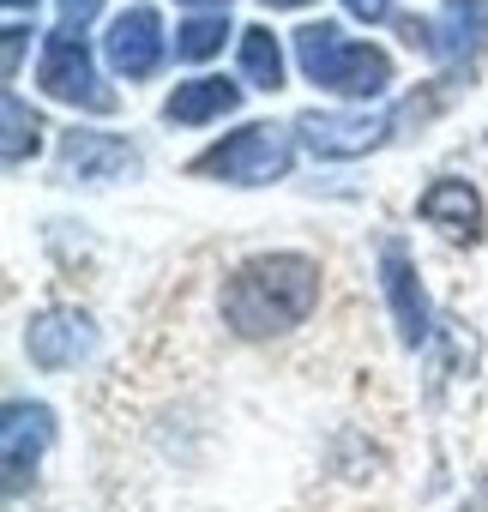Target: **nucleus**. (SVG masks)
Returning <instances> with one entry per match:
<instances>
[{
	"instance_id": "f257e3e1",
	"label": "nucleus",
	"mask_w": 488,
	"mask_h": 512,
	"mask_svg": "<svg viewBox=\"0 0 488 512\" xmlns=\"http://www.w3.org/2000/svg\"><path fill=\"white\" fill-rule=\"evenodd\" d=\"M320 302V266L308 253H260L223 284V320L235 338H278Z\"/></svg>"
},
{
	"instance_id": "f03ea898",
	"label": "nucleus",
	"mask_w": 488,
	"mask_h": 512,
	"mask_svg": "<svg viewBox=\"0 0 488 512\" xmlns=\"http://www.w3.org/2000/svg\"><path fill=\"white\" fill-rule=\"evenodd\" d=\"M296 61L320 91H338V97H386L392 85V55L374 43H350L338 25H302Z\"/></svg>"
},
{
	"instance_id": "7ed1b4c3",
	"label": "nucleus",
	"mask_w": 488,
	"mask_h": 512,
	"mask_svg": "<svg viewBox=\"0 0 488 512\" xmlns=\"http://www.w3.org/2000/svg\"><path fill=\"white\" fill-rule=\"evenodd\" d=\"M290 133L284 127H241V133H229L223 145H211V151H199L193 157V175H223V181H235V187H266V181H284V169H290Z\"/></svg>"
},
{
	"instance_id": "20e7f679",
	"label": "nucleus",
	"mask_w": 488,
	"mask_h": 512,
	"mask_svg": "<svg viewBox=\"0 0 488 512\" xmlns=\"http://www.w3.org/2000/svg\"><path fill=\"white\" fill-rule=\"evenodd\" d=\"M37 85L55 97V103H73V109H91V115H109L115 109V91L103 85V73L91 67V49L79 31H55L43 43V67H37Z\"/></svg>"
},
{
	"instance_id": "39448f33",
	"label": "nucleus",
	"mask_w": 488,
	"mask_h": 512,
	"mask_svg": "<svg viewBox=\"0 0 488 512\" xmlns=\"http://www.w3.org/2000/svg\"><path fill=\"white\" fill-rule=\"evenodd\" d=\"M392 127H398V115H320V109H308V115L296 121V133H302V145H308L314 157H362V151H374Z\"/></svg>"
},
{
	"instance_id": "423d86ee",
	"label": "nucleus",
	"mask_w": 488,
	"mask_h": 512,
	"mask_svg": "<svg viewBox=\"0 0 488 512\" xmlns=\"http://www.w3.org/2000/svg\"><path fill=\"white\" fill-rule=\"evenodd\" d=\"M91 350H97V326H91L85 314H73V308H55V314L31 320V332H25V356H31L37 368H49V374L85 362Z\"/></svg>"
},
{
	"instance_id": "0eeeda50",
	"label": "nucleus",
	"mask_w": 488,
	"mask_h": 512,
	"mask_svg": "<svg viewBox=\"0 0 488 512\" xmlns=\"http://www.w3.org/2000/svg\"><path fill=\"white\" fill-rule=\"evenodd\" d=\"M55 440V410L49 404H7V422H0V452H7V494L25 488V476L37 470V458Z\"/></svg>"
},
{
	"instance_id": "6e6552de",
	"label": "nucleus",
	"mask_w": 488,
	"mask_h": 512,
	"mask_svg": "<svg viewBox=\"0 0 488 512\" xmlns=\"http://www.w3.org/2000/svg\"><path fill=\"white\" fill-rule=\"evenodd\" d=\"M103 49H109V67H115L121 79H151L157 61H163V19H157L151 7H133V13H121V19L109 25Z\"/></svg>"
},
{
	"instance_id": "1a4fd4ad",
	"label": "nucleus",
	"mask_w": 488,
	"mask_h": 512,
	"mask_svg": "<svg viewBox=\"0 0 488 512\" xmlns=\"http://www.w3.org/2000/svg\"><path fill=\"white\" fill-rule=\"evenodd\" d=\"M380 284H386V302H392L398 338L416 350V344L428 338L434 314H428V296H422V284H416V266H410V253H404L398 241H386V247H380Z\"/></svg>"
},
{
	"instance_id": "9d476101",
	"label": "nucleus",
	"mask_w": 488,
	"mask_h": 512,
	"mask_svg": "<svg viewBox=\"0 0 488 512\" xmlns=\"http://www.w3.org/2000/svg\"><path fill=\"white\" fill-rule=\"evenodd\" d=\"M61 175H79V181H127L139 175V151L115 133H67L61 139Z\"/></svg>"
},
{
	"instance_id": "9b49d317",
	"label": "nucleus",
	"mask_w": 488,
	"mask_h": 512,
	"mask_svg": "<svg viewBox=\"0 0 488 512\" xmlns=\"http://www.w3.org/2000/svg\"><path fill=\"white\" fill-rule=\"evenodd\" d=\"M428 55H440L446 67H476L488 55V0H446Z\"/></svg>"
},
{
	"instance_id": "f8f14e48",
	"label": "nucleus",
	"mask_w": 488,
	"mask_h": 512,
	"mask_svg": "<svg viewBox=\"0 0 488 512\" xmlns=\"http://www.w3.org/2000/svg\"><path fill=\"white\" fill-rule=\"evenodd\" d=\"M422 223L428 229H440L446 241H482V193L470 187V181H434L428 193H422Z\"/></svg>"
},
{
	"instance_id": "ddd939ff",
	"label": "nucleus",
	"mask_w": 488,
	"mask_h": 512,
	"mask_svg": "<svg viewBox=\"0 0 488 512\" xmlns=\"http://www.w3.org/2000/svg\"><path fill=\"white\" fill-rule=\"evenodd\" d=\"M235 103H241V85H229V79H187V85L169 91L163 121H175V127H199V121L229 115Z\"/></svg>"
},
{
	"instance_id": "4468645a",
	"label": "nucleus",
	"mask_w": 488,
	"mask_h": 512,
	"mask_svg": "<svg viewBox=\"0 0 488 512\" xmlns=\"http://www.w3.org/2000/svg\"><path fill=\"white\" fill-rule=\"evenodd\" d=\"M241 73H248L260 91H278L284 85V49H278V37L266 25L241 31Z\"/></svg>"
},
{
	"instance_id": "2eb2a0df",
	"label": "nucleus",
	"mask_w": 488,
	"mask_h": 512,
	"mask_svg": "<svg viewBox=\"0 0 488 512\" xmlns=\"http://www.w3.org/2000/svg\"><path fill=\"white\" fill-rule=\"evenodd\" d=\"M0 121H7V163L37 157V145H43V121L25 109V97H19V91L0 97Z\"/></svg>"
},
{
	"instance_id": "dca6fc26",
	"label": "nucleus",
	"mask_w": 488,
	"mask_h": 512,
	"mask_svg": "<svg viewBox=\"0 0 488 512\" xmlns=\"http://www.w3.org/2000/svg\"><path fill=\"white\" fill-rule=\"evenodd\" d=\"M223 37H229V19H223V13H199V19H187V25L175 31V55H181V61H211V55L223 49Z\"/></svg>"
},
{
	"instance_id": "f3484780",
	"label": "nucleus",
	"mask_w": 488,
	"mask_h": 512,
	"mask_svg": "<svg viewBox=\"0 0 488 512\" xmlns=\"http://www.w3.org/2000/svg\"><path fill=\"white\" fill-rule=\"evenodd\" d=\"M55 7H61V25H67V31H85V25L103 13V0H55Z\"/></svg>"
},
{
	"instance_id": "a211bd4d",
	"label": "nucleus",
	"mask_w": 488,
	"mask_h": 512,
	"mask_svg": "<svg viewBox=\"0 0 488 512\" xmlns=\"http://www.w3.org/2000/svg\"><path fill=\"white\" fill-rule=\"evenodd\" d=\"M344 7H350V19H362V25L392 19V0H344Z\"/></svg>"
},
{
	"instance_id": "6ab92c4d",
	"label": "nucleus",
	"mask_w": 488,
	"mask_h": 512,
	"mask_svg": "<svg viewBox=\"0 0 488 512\" xmlns=\"http://www.w3.org/2000/svg\"><path fill=\"white\" fill-rule=\"evenodd\" d=\"M0 37H7V79H13V73H19V61H25V37H31V31H25V25H7Z\"/></svg>"
},
{
	"instance_id": "aec40b11",
	"label": "nucleus",
	"mask_w": 488,
	"mask_h": 512,
	"mask_svg": "<svg viewBox=\"0 0 488 512\" xmlns=\"http://www.w3.org/2000/svg\"><path fill=\"white\" fill-rule=\"evenodd\" d=\"M181 7H205V13H223L229 0H181Z\"/></svg>"
},
{
	"instance_id": "412c9836",
	"label": "nucleus",
	"mask_w": 488,
	"mask_h": 512,
	"mask_svg": "<svg viewBox=\"0 0 488 512\" xmlns=\"http://www.w3.org/2000/svg\"><path fill=\"white\" fill-rule=\"evenodd\" d=\"M266 7H308V0H266Z\"/></svg>"
},
{
	"instance_id": "4be33fe9",
	"label": "nucleus",
	"mask_w": 488,
	"mask_h": 512,
	"mask_svg": "<svg viewBox=\"0 0 488 512\" xmlns=\"http://www.w3.org/2000/svg\"><path fill=\"white\" fill-rule=\"evenodd\" d=\"M7 7H13V13H25V7H37V0H7Z\"/></svg>"
}]
</instances>
